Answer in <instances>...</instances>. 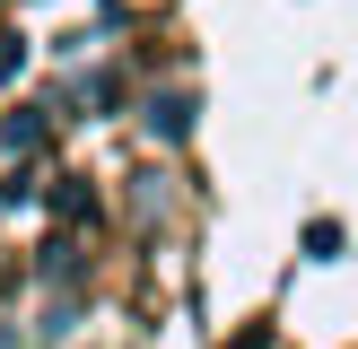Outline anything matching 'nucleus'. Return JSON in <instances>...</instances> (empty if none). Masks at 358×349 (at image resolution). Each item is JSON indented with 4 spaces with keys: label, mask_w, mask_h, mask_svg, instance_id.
Wrapping results in <instances>:
<instances>
[{
    "label": "nucleus",
    "mask_w": 358,
    "mask_h": 349,
    "mask_svg": "<svg viewBox=\"0 0 358 349\" xmlns=\"http://www.w3.org/2000/svg\"><path fill=\"white\" fill-rule=\"evenodd\" d=\"M79 332V297H62V306H44V323H35V341H70Z\"/></svg>",
    "instance_id": "423d86ee"
},
{
    "label": "nucleus",
    "mask_w": 358,
    "mask_h": 349,
    "mask_svg": "<svg viewBox=\"0 0 358 349\" xmlns=\"http://www.w3.org/2000/svg\"><path fill=\"white\" fill-rule=\"evenodd\" d=\"M140 122H149V140H157V149H184V140H192V122H201V87H157V96L140 105Z\"/></svg>",
    "instance_id": "f257e3e1"
},
{
    "label": "nucleus",
    "mask_w": 358,
    "mask_h": 349,
    "mask_svg": "<svg viewBox=\"0 0 358 349\" xmlns=\"http://www.w3.org/2000/svg\"><path fill=\"white\" fill-rule=\"evenodd\" d=\"M27 52H35V44H27V35H0V87H9V79H17V70H27Z\"/></svg>",
    "instance_id": "0eeeda50"
},
{
    "label": "nucleus",
    "mask_w": 358,
    "mask_h": 349,
    "mask_svg": "<svg viewBox=\"0 0 358 349\" xmlns=\"http://www.w3.org/2000/svg\"><path fill=\"white\" fill-rule=\"evenodd\" d=\"M35 201V184H27V174H9V184H0V218H9V209H27Z\"/></svg>",
    "instance_id": "6e6552de"
},
{
    "label": "nucleus",
    "mask_w": 358,
    "mask_h": 349,
    "mask_svg": "<svg viewBox=\"0 0 358 349\" xmlns=\"http://www.w3.org/2000/svg\"><path fill=\"white\" fill-rule=\"evenodd\" d=\"M52 209H62L70 227H87L96 218V184H87V174H52Z\"/></svg>",
    "instance_id": "20e7f679"
},
{
    "label": "nucleus",
    "mask_w": 358,
    "mask_h": 349,
    "mask_svg": "<svg viewBox=\"0 0 358 349\" xmlns=\"http://www.w3.org/2000/svg\"><path fill=\"white\" fill-rule=\"evenodd\" d=\"M35 279H44V288H79V279H87V253L70 236H52L44 253H35Z\"/></svg>",
    "instance_id": "7ed1b4c3"
},
{
    "label": "nucleus",
    "mask_w": 358,
    "mask_h": 349,
    "mask_svg": "<svg viewBox=\"0 0 358 349\" xmlns=\"http://www.w3.org/2000/svg\"><path fill=\"white\" fill-rule=\"evenodd\" d=\"M52 122H62L52 105H17V114H0V157H35Z\"/></svg>",
    "instance_id": "f03ea898"
},
{
    "label": "nucleus",
    "mask_w": 358,
    "mask_h": 349,
    "mask_svg": "<svg viewBox=\"0 0 358 349\" xmlns=\"http://www.w3.org/2000/svg\"><path fill=\"white\" fill-rule=\"evenodd\" d=\"M297 244H306V262H341V253H350V227H341V218H306Z\"/></svg>",
    "instance_id": "39448f33"
},
{
    "label": "nucleus",
    "mask_w": 358,
    "mask_h": 349,
    "mask_svg": "<svg viewBox=\"0 0 358 349\" xmlns=\"http://www.w3.org/2000/svg\"><path fill=\"white\" fill-rule=\"evenodd\" d=\"M236 349H280V332H271V323H254V332H236Z\"/></svg>",
    "instance_id": "1a4fd4ad"
}]
</instances>
